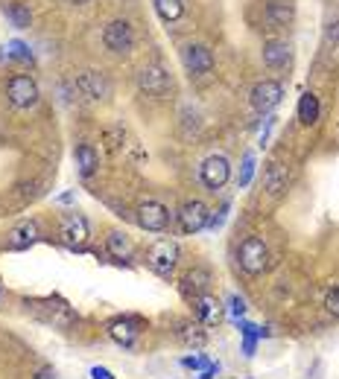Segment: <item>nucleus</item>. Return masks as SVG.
<instances>
[{"label": "nucleus", "mask_w": 339, "mask_h": 379, "mask_svg": "<svg viewBox=\"0 0 339 379\" xmlns=\"http://www.w3.org/2000/svg\"><path fill=\"white\" fill-rule=\"evenodd\" d=\"M175 262H179V242L170 237H158L150 242L147 248V266L158 274V277H170Z\"/></svg>", "instance_id": "1"}, {"label": "nucleus", "mask_w": 339, "mask_h": 379, "mask_svg": "<svg viewBox=\"0 0 339 379\" xmlns=\"http://www.w3.org/2000/svg\"><path fill=\"white\" fill-rule=\"evenodd\" d=\"M237 262L246 274H261L269 266V248L261 237H246L237 248Z\"/></svg>", "instance_id": "2"}, {"label": "nucleus", "mask_w": 339, "mask_h": 379, "mask_svg": "<svg viewBox=\"0 0 339 379\" xmlns=\"http://www.w3.org/2000/svg\"><path fill=\"white\" fill-rule=\"evenodd\" d=\"M38 96H41V91L36 85V79L27 73H18L6 82V100L12 108H32L38 103Z\"/></svg>", "instance_id": "3"}, {"label": "nucleus", "mask_w": 339, "mask_h": 379, "mask_svg": "<svg viewBox=\"0 0 339 379\" xmlns=\"http://www.w3.org/2000/svg\"><path fill=\"white\" fill-rule=\"evenodd\" d=\"M138 88L147 96L164 100V96L173 91V79L161 64H147V68H140V73H138Z\"/></svg>", "instance_id": "4"}, {"label": "nucleus", "mask_w": 339, "mask_h": 379, "mask_svg": "<svg viewBox=\"0 0 339 379\" xmlns=\"http://www.w3.org/2000/svg\"><path fill=\"white\" fill-rule=\"evenodd\" d=\"M249 100H252L254 111L272 114V111L281 105V100H284V85H281V82H275V79H264V82H257V85L252 88Z\"/></svg>", "instance_id": "5"}, {"label": "nucleus", "mask_w": 339, "mask_h": 379, "mask_svg": "<svg viewBox=\"0 0 339 379\" xmlns=\"http://www.w3.org/2000/svg\"><path fill=\"white\" fill-rule=\"evenodd\" d=\"M199 178H202V184L217 193L222 190L225 184H229V178H231V163L225 155H211V158H205L202 161V167H199Z\"/></svg>", "instance_id": "6"}, {"label": "nucleus", "mask_w": 339, "mask_h": 379, "mask_svg": "<svg viewBox=\"0 0 339 379\" xmlns=\"http://www.w3.org/2000/svg\"><path fill=\"white\" fill-rule=\"evenodd\" d=\"M59 234H62V242L68 245V248L82 251L85 242H88V234H91V230H88V219L82 216V213H68V216H62Z\"/></svg>", "instance_id": "7"}, {"label": "nucleus", "mask_w": 339, "mask_h": 379, "mask_svg": "<svg viewBox=\"0 0 339 379\" xmlns=\"http://www.w3.org/2000/svg\"><path fill=\"white\" fill-rule=\"evenodd\" d=\"M103 41L111 53L126 56V53H132V47H135V29L129 21H111L103 32Z\"/></svg>", "instance_id": "8"}, {"label": "nucleus", "mask_w": 339, "mask_h": 379, "mask_svg": "<svg viewBox=\"0 0 339 379\" xmlns=\"http://www.w3.org/2000/svg\"><path fill=\"white\" fill-rule=\"evenodd\" d=\"M179 228L185 230V234H199V230H205L208 228V219H211V210L205 207V202H199V199H190V202H185L182 207H179Z\"/></svg>", "instance_id": "9"}, {"label": "nucleus", "mask_w": 339, "mask_h": 379, "mask_svg": "<svg viewBox=\"0 0 339 379\" xmlns=\"http://www.w3.org/2000/svg\"><path fill=\"white\" fill-rule=\"evenodd\" d=\"M140 329H143V318H138V315H123V318H115V321L108 324V339L129 350V348H135Z\"/></svg>", "instance_id": "10"}, {"label": "nucleus", "mask_w": 339, "mask_h": 379, "mask_svg": "<svg viewBox=\"0 0 339 379\" xmlns=\"http://www.w3.org/2000/svg\"><path fill=\"white\" fill-rule=\"evenodd\" d=\"M182 61L190 76H205L214 70V53L208 44H187L182 50Z\"/></svg>", "instance_id": "11"}, {"label": "nucleus", "mask_w": 339, "mask_h": 379, "mask_svg": "<svg viewBox=\"0 0 339 379\" xmlns=\"http://www.w3.org/2000/svg\"><path fill=\"white\" fill-rule=\"evenodd\" d=\"M138 225L143 230H150V234H164L170 225V210L161 202H143L138 207Z\"/></svg>", "instance_id": "12"}, {"label": "nucleus", "mask_w": 339, "mask_h": 379, "mask_svg": "<svg viewBox=\"0 0 339 379\" xmlns=\"http://www.w3.org/2000/svg\"><path fill=\"white\" fill-rule=\"evenodd\" d=\"M193 309H196V318L205 324V327H217L222 318H225V306L214 298V295H196V301H193Z\"/></svg>", "instance_id": "13"}, {"label": "nucleus", "mask_w": 339, "mask_h": 379, "mask_svg": "<svg viewBox=\"0 0 339 379\" xmlns=\"http://www.w3.org/2000/svg\"><path fill=\"white\" fill-rule=\"evenodd\" d=\"M38 225L36 222H21V225H15L12 230H9V239H6V245H9V251H27L29 245H36L38 242Z\"/></svg>", "instance_id": "14"}, {"label": "nucleus", "mask_w": 339, "mask_h": 379, "mask_svg": "<svg viewBox=\"0 0 339 379\" xmlns=\"http://www.w3.org/2000/svg\"><path fill=\"white\" fill-rule=\"evenodd\" d=\"M293 61V53H289V44L287 41H266L264 44V64L272 70H284L289 68Z\"/></svg>", "instance_id": "15"}, {"label": "nucleus", "mask_w": 339, "mask_h": 379, "mask_svg": "<svg viewBox=\"0 0 339 379\" xmlns=\"http://www.w3.org/2000/svg\"><path fill=\"white\" fill-rule=\"evenodd\" d=\"M79 91H82L88 100H106V96L111 94V85L100 76V73H94V70H85L82 76H79Z\"/></svg>", "instance_id": "16"}, {"label": "nucleus", "mask_w": 339, "mask_h": 379, "mask_svg": "<svg viewBox=\"0 0 339 379\" xmlns=\"http://www.w3.org/2000/svg\"><path fill=\"white\" fill-rule=\"evenodd\" d=\"M73 161H76V172L82 178H91L96 170H100V155L91 143H79L76 152H73Z\"/></svg>", "instance_id": "17"}, {"label": "nucleus", "mask_w": 339, "mask_h": 379, "mask_svg": "<svg viewBox=\"0 0 339 379\" xmlns=\"http://www.w3.org/2000/svg\"><path fill=\"white\" fill-rule=\"evenodd\" d=\"M287 184H289V172H287V167H281L278 161L266 163V170H264V187H266L272 195H281V193L287 190Z\"/></svg>", "instance_id": "18"}, {"label": "nucleus", "mask_w": 339, "mask_h": 379, "mask_svg": "<svg viewBox=\"0 0 339 379\" xmlns=\"http://www.w3.org/2000/svg\"><path fill=\"white\" fill-rule=\"evenodd\" d=\"M106 248L115 260H132V254H135V245H132V239H129L126 230H111L108 239H106Z\"/></svg>", "instance_id": "19"}, {"label": "nucleus", "mask_w": 339, "mask_h": 379, "mask_svg": "<svg viewBox=\"0 0 339 379\" xmlns=\"http://www.w3.org/2000/svg\"><path fill=\"white\" fill-rule=\"evenodd\" d=\"M319 114H322V105H319V96L304 91L301 100H298V123L301 126H313L319 123Z\"/></svg>", "instance_id": "20"}, {"label": "nucleus", "mask_w": 339, "mask_h": 379, "mask_svg": "<svg viewBox=\"0 0 339 379\" xmlns=\"http://www.w3.org/2000/svg\"><path fill=\"white\" fill-rule=\"evenodd\" d=\"M293 3H287V0H272V3L266 6V21L272 27H287L289 21H293Z\"/></svg>", "instance_id": "21"}, {"label": "nucleus", "mask_w": 339, "mask_h": 379, "mask_svg": "<svg viewBox=\"0 0 339 379\" xmlns=\"http://www.w3.org/2000/svg\"><path fill=\"white\" fill-rule=\"evenodd\" d=\"M3 15L12 21V27H18V29H27L32 24V12L27 3H3Z\"/></svg>", "instance_id": "22"}, {"label": "nucleus", "mask_w": 339, "mask_h": 379, "mask_svg": "<svg viewBox=\"0 0 339 379\" xmlns=\"http://www.w3.org/2000/svg\"><path fill=\"white\" fill-rule=\"evenodd\" d=\"M155 12L161 15V21L173 24V21H179L185 15V3H182V0H155Z\"/></svg>", "instance_id": "23"}, {"label": "nucleus", "mask_w": 339, "mask_h": 379, "mask_svg": "<svg viewBox=\"0 0 339 379\" xmlns=\"http://www.w3.org/2000/svg\"><path fill=\"white\" fill-rule=\"evenodd\" d=\"M211 283H214V277H211V272H208V269H193V272L185 274V286L196 289V295H205Z\"/></svg>", "instance_id": "24"}, {"label": "nucleus", "mask_w": 339, "mask_h": 379, "mask_svg": "<svg viewBox=\"0 0 339 379\" xmlns=\"http://www.w3.org/2000/svg\"><path fill=\"white\" fill-rule=\"evenodd\" d=\"M237 329H240V336H254L257 341L272 339V329H269V327H257V324H252L249 318H240V321H237Z\"/></svg>", "instance_id": "25"}, {"label": "nucleus", "mask_w": 339, "mask_h": 379, "mask_svg": "<svg viewBox=\"0 0 339 379\" xmlns=\"http://www.w3.org/2000/svg\"><path fill=\"white\" fill-rule=\"evenodd\" d=\"M254 167H257L254 155H252V152H246V155H243V167H240V175H237V187H240V190L252 184V178H254Z\"/></svg>", "instance_id": "26"}, {"label": "nucleus", "mask_w": 339, "mask_h": 379, "mask_svg": "<svg viewBox=\"0 0 339 379\" xmlns=\"http://www.w3.org/2000/svg\"><path fill=\"white\" fill-rule=\"evenodd\" d=\"M179 336H182V341H185V344H196V348H202V344L208 341L205 329H199L196 324H193V327H190V324H187V327H182V333H179Z\"/></svg>", "instance_id": "27"}, {"label": "nucleus", "mask_w": 339, "mask_h": 379, "mask_svg": "<svg viewBox=\"0 0 339 379\" xmlns=\"http://www.w3.org/2000/svg\"><path fill=\"white\" fill-rule=\"evenodd\" d=\"M6 59H18V61H32V50L24 41H9L6 44Z\"/></svg>", "instance_id": "28"}, {"label": "nucleus", "mask_w": 339, "mask_h": 379, "mask_svg": "<svg viewBox=\"0 0 339 379\" xmlns=\"http://www.w3.org/2000/svg\"><path fill=\"white\" fill-rule=\"evenodd\" d=\"M246 298H243V295H231V298H229V315H231V321L237 324L240 318H246Z\"/></svg>", "instance_id": "29"}, {"label": "nucleus", "mask_w": 339, "mask_h": 379, "mask_svg": "<svg viewBox=\"0 0 339 379\" xmlns=\"http://www.w3.org/2000/svg\"><path fill=\"white\" fill-rule=\"evenodd\" d=\"M229 210H231V202H222V207L217 213H211V219H208V230H219L229 219Z\"/></svg>", "instance_id": "30"}, {"label": "nucleus", "mask_w": 339, "mask_h": 379, "mask_svg": "<svg viewBox=\"0 0 339 379\" xmlns=\"http://www.w3.org/2000/svg\"><path fill=\"white\" fill-rule=\"evenodd\" d=\"M205 365H208V359L202 353H190L182 359V368H187V371H202Z\"/></svg>", "instance_id": "31"}, {"label": "nucleus", "mask_w": 339, "mask_h": 379, "mask_svg": "<svg viewBox=\"0 0 339 379\" xmlns=\"http://www.w3.org/2000/svg\"><path fill=\"white\" fill-rule=\"evenodd\" d=\"M257 344H261V341H257L254 336H240V350H243V356H246V359H254Z\"/></svg>", "instance_id": "32"}, {"label": "nucleus", "mask_w": 339, "mask_h": 379, "mask_svg": "<svg viewBox=\"0 0 339 379\" xmlns=\"http://www.w3.org/2000/svg\"><path fill=\"white\" fill-rule=\"evenodd\" d=\"M325 309L331 312L333 318H339V286H333V289L325 295Z\"/></svg>", "instance_id": "33"}, {"label": "nucleus", "mask_w": 339, "mask_h": 379, "mask_svg": "<svg viewBox=\"0 0 339 379\" xmlns=\"http://www.w3.org/2000/svg\"><path fill=\"white\" fill-rule=\"evenodd\" d=\"M275 123H278V117H275V114H269V117H266V126H264V131H261V146L269 143V135H272V128H275Z\"/></svg>", "instance_id": "34"}, {"label": "nucleus", "mask_w": 339, "mask_h": 379, "mask_svg": "<svg viewBox=\"0 0 339 379\" xmlns=\"http://www.w3.org/2000/svg\"><path fill=\"white\" fill-rule=\"evenodd\" d=\"M217 373H219V362H208L196 379H217Z\"/></svg>", "instance_id": "35"}, {"label": "nucleus", "mask_w": 339, "mask_h": 379, "mask_svg": "<svg viewBox=\"0 0 339 379\" xmlns=\"http://www.w3.org/2000/svg\"><path fill=\"white\" fill-rule=\"evenodd\" d=\"M91 379H115V373H111L108 368H103V365H94L91 368Z\"/></svg>", "instance_id": "36"}, {"label": "nucleus", "mask_w": 339, "mask_h": 379, "mask_svg": "<svg viewBox=\"0 0 339 379\" xmlns=\"http://www.w3.org/2000/svg\"><path fill=\"white\" fill-rule=\"evenodd\" d=\"M36 379H59V373H56V368L47 365V368H41V371L36 373Z\"/></svg>", "instance_id": "37"}, {"label": "nucleus", "mask_w": 339, "mask_h": 379, "mask_svg": "<svg viewBox=\"0 0 339 379\" xmlns=\"http://www.w3.org/2000/svg\"><path fill=\"white\" fill-rule=\"evenodd\" d=\"M328 41H333V44H339V21H333V24L328 27Z\"/></svg>", "instance_id": "38"}, {"label": "nucleus", "mask_w": 339, "mask_h": 379, "mask_svg": "<svg viewBox=\"0 0 339 379\" xmlns=\"http://www.w3.org/2000/svg\"><path fill=\"white\" fill-rule=\"evenodd\" d=\"M59 202H62V205H71V202H73V193H64V195H59Z\"/></svg>", "instance_id": "39"}, {"label": "nucleus", "mask_w": 339, "mask_h": 379, "mask_svg": "<svg viewBox=\"0 0 339 379\" xmlns=\"http://www.w3.org/2000/svg\"><path fill=\"white\" fill-rule=\"evenodd\" d=\"M68 3H73V6H85V3H91V0H68Z\"/></svg>", "instance_id": "40"}]
</instances>
